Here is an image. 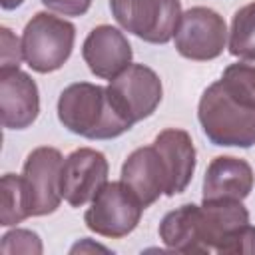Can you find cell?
I'll use <instances>...</instances> for the list:
<instances>
[{
	"mask_svg": "<svg viewBox=\"0 0 255 255\" xmlns=\"http://www.w3.org/2000/svg\"><path fill=\"white\" fill-rule=\"evenodd\" d=\"M40 114V92L20 68L0 70V116L6 129H26Z\"/></svg>",
	"mask_w": 255,
	"mask_h": 255,
	"instance_id": "cell-12",
	"label": "cell"
},
{
	"mask_svg": "<svg viewBox=\"0 0 255 255\" xmlns=\"http://www.w3.org/2000/svg\"><path fill=\"white\" fill-rule=\"evenodd\" d=\"M64 155L60 149L42 145L28 153L22 175L28 183L32 197V217H44L54 213L62 203L60 193V171Z\"/></svg>",
	"mask_w": 255,
	"mask_h": 255,
	"instance_id": "cell-10",
	"label": "cell"
},
{
	"mask_svg": "<svg viewBox=\"0 0 255 255\" xmlns=\"http://www.w3.org/2000/svg\"><path fill=\"white\" fill-rule=\"evenodd\" d=\"M108 90L118 108L133 126L149 118L163 98L159 76L145 64H129L122 74L110 80Z\"/></svg>",
	"mask_w": 255,
	"mask_h": 255,
	"instance_id": "cell-8",
	"label": "cell"
},
{
	"mask_svg": "<svg viewBox=\"0 0 255 255\" xmlns=\"http://www.w3.org/2000/svg\"><path fill=\"white\" fill-rule=\"evenodd\" d=\"M197 120L213 145H255V108L233 98L219 80L203 90L197 104Z\"/></svg>",
	"mask_w": 255,
	"mask_h": 255,
	"instance_id": "cell-3",
	"label": "cell"
},
{
	"mask_svg": "<svg viewBox=\"0 0 255 255\" xmlns=\"http://www.w3.org/2000/svg\"><path fill=\"white\" fill-rule=\"evenodd\" d=\"M153 145L161 153L167 165V171H169L167 197H173L185 191L195 171V145H193L191 135L185 129L167 128L155 135Z\"/></svg>",
	"mask_w": 255,
	"mask_h": 255,
	"instance_id": "cell-15",
	"label": "cell"
},
{
	"mask_svg": "<svg viewBox=\"0 0 255 255\" xmlns=\"http://www.w3.org/2000/svg\"><path fill=\"white\" fill-rule=\"evenodd\" d=\"M0 251L10 255V253H32V255H40L44 251L42 247V239L36 231L30 229H12L8 233L2 235L0 241Z\"/></svg>",
	"mask_w": 255,
	"mask_h": 255,
	"instance_id": "cell-19",
	"label": "cell"
},
{
	"mask_svg": "<svg viewBox=\"0 0 255 255\" xmlns=\"http://www.w3.org/2000/svg\"><path fill=\"white\" fill-rule=\"evenodd\" d=\"M120 179L139 197L143 207H149L169 191V171L153 143L141 145L126 157Z\"/></svg>",
	"mask_w": 255,
	"mask_h": 255,
	"instance_id": "cell-13",
	"label": "cell"
},
{
	"mask_svg": "<svg viewBox=\"0 0 255 255\" xmlns=\"http://www.w3.org/2000/svg\"><path fill=\"white\" fill-rule=\"evenodd\" d=\"M229 253H245V255H255V227L253 225H243L241 229L233 231L227 241L221 247L219 255H229Z\"/></svg>",
	"mask_w": 255,
	"mask_h": 255,
	"instance_id": "cell-21",
	"label": "cell"
},
{
	"mask_svg": "<svg viewBox=\"0 0 255 255\" xmlns=\"http://www.w3.org/2000/svg\"><path fill=\"white\" fill-rule=\"evenodd\" d=\"M32 217V197L24 175L4 173L2 175V209L0 225H18Z\"/></svg>",
	"mask_w": 255,
	"mask_h": 255,
	"instance_id": "cell-16",
	"label": "cell"
},
{
	"mask_svg": "<svg viewBox=\"0 0 255 255\" xmlns=\"http://www.w3.org/2000/svg\"><path fill=\"white\" fill-rule=\"evenodd\" d=\"M82 58L96 78L114 80L131 64L133 50L120 28L100 24L86 36L82 44Z\"/></svg>",
	"mask_w": 255,
	"mask_h": 255,
	"instance_id": "cell-11",
	"label": "cell"
},
{
	"mask_svg": "<svg viewBox=\"0 0 255 255\" xmlns=\"http://www.w3.org/2000/svg\"><path fill=\"white\" fill-rule=\"evenodd\" d=\"M255 183L249 161L235 155H217L209 161L203 175V199H237L243 201Z\"/></svg>",
	"mask_w": 255,
	"mask_h": 255,
	"instance_id": "cell-14",
	"label": "cell"
},
{
	"mask_svg": "<svg viewBox=\"0 0 255 255\" xmlns=\"http://www.w3.org/2000/svg\"><path fill=\"white\" fill-rule=\"evenodd\" d=\"M116 22L149 44H167L181 20L179 0H110Z\"/></svg>",
	"mask_w": 255,
	"mask_h": 255,
	"instance_id": "cell-6",
	"label": "cell"
},
{
	"mask_svg": "<svg viewBox=\"0 0 255 255\" xmlns=\"http://www.w3.org/2000/svg\"><path fill=\"white\" fill-rule=\"evenodd\" d=\"M60 124L86 139H114L129 131L133 124L114 102L108 86L76 82L58 98Z\"/></svg>",
	"mask_w": 255,
	"mask_h": 255,
	"instance_id": "cell-2",
	"label": "cell"
},
{
	"mask_svg": "<svg viewBox=\"0 0 255 255\" xmlns=\"http://www.w3.org/2000/svg\"><path fill=\"white\" fill-rule=\"evenodd\" d=\"M110 163L106 155L94 147H78L64 157L60 171L62 199L72 207L90 203L108 183Z\"/></svg>",
	"mask_w": 255,
	"mask_h": 255,
	"instance_id": "cell-9",
	"label": "cell"
},
{
	"mask_svg": "<svg viewBox=\"0 0 255 255\" xmlns=\"http://www.w3.org/2000/svg\"><path fill=\"white\" fill-rule=\"evenodd\" d=\"M229 54L241 60H255V2L241 6L231 20Z\"/></svg>",
	"mask_w": 255,
	"mask_h": 255,
	"instance_id": "cell-17",
	"label": "cell"
},
{
	"mask_svg": "<svg viewBox=\"0 0 255 255\" xmlns=\"http://www.w3.org/2000/svg\"><path fill=\"white\" fill-rule=\"evenodd\" d=\"M227 24L207 6H191L181 14L173 44L179 56L195 62L215 60L227 48Z\"/></svg>",
	"mask_w": 255,
	"mask_h": 255,
	"instance_id": "cell-7",
	"label": "cell"
},
{
	"mask_svg": "<svg viewBox=\"0 0 255 255\" xmlns=\"http://www.w3.org/2000/svg\"><path fill=\"white\" fill-rule=\"evenodd\" d=\"M24 62L38 74L60 70L72 56L76 26L52 12H36L22 32Z\"/></svg>",
	"mask_w": 255,
	"mask_h": 255,
	"instance_id": "cell-4",
	"label": "cell"
},
{
	"mask_svg": "<svg viewBox=\"0 0 255 255\" xmlns=\"http://www.w3.org/2000/svg\"><path fill=\"white\" fill-rule=\"evenodd\" d=\"M249 223L247 207L237 199H211L201 205L183 203L163 215L161 243L179 253H221L227 237Z\"/></svg>",
	"mask_w": 255,
	"mask_h": 255,
	"instance_id": "cell-1",
	"label": "cell"
},
{
	"mask_svg": "<svg viewBox=\"0 0 255 255\" xmlns=\"http://www.w3.org/2000/svg\"><path fill=\"white\" fill-rule=\"evenodd\" d=\"M22 4H24V0H0V6L4 10H14V8L22 6Z\"/></svg>",
	"mask_w": 255,
	"mask_h": 255,
	"instance_id": "cell-23",
	"label": "cell"
},
{
	"mask_svg": "<svg viewBox=\"0 0 255 255\" xmlns=\"http://www.w3.org/2000/svg\"><path fill=\"white\" fill-rule=\"evenodd\" d=\"M40 2L50 12L62 16H84L92 6V0H40Z\"/></svg>",
	"mask_w": 255,
	"mask_h": 255,
	"instance_id": "cell-22",
	"label": "cell"
},
{
	"mask_svg": "<svg viewBox=\"0 0 255 255\" xmlns=\"http://www.w3.org/2000/svg\"><path fill=\"white\" fill-rule=\"evenodd\" d=\"M22 60H24L22 40H18V36L8 26H2L0 28V70L20 68Z\"/></svg>",
	"mask_w": 255,
	"mask_h": 255,
	"instance_id": "cell-20",
	"label": "cell"
},
{
	"mask_svg": "<svg viewBox=\"0 0 255 255\" xmlns=\"http://www.w3.org/2000/svg\"><path fill=\"white\" fill-rule=\"evenodd\" d=\"M143 209L139 197L122 179L108 181L90 201L84 223L96 235L122 239L137 227Z\"/></svg>",
	"mask_w": 255,
	"mask_h": 255,
	"instance_id": "cell-5",
	"label": "cell"
},
{
	"mask_svg": "<svg viewBox=\"0 0 255 255\" xmlns=\"http://www.w3.org/2000/svg\"><path fill=\"white\" fill-rule=\"evenodd\" d=\"M219 82L241 104L255 108V60H239L229 64Z\"/></svg>",
	"mask_w": 255,
	"mask_h": 255,
	"instance_id": "cell-18",
	"label": "cell"
}]
</instances>
